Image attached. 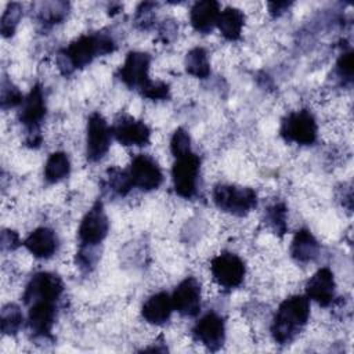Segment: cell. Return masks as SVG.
Listing matches in <instances>:
<instances>
[{
	"label": "cell",
	"mask_w": 354,
	"mask_h": 354,
	"mask_svg": "<svg viewBox=\"0 0 354 354\" xmlns=\"http://www.w3.org/2000/svg\"><path fill=\"white\" fill-rule=\"evenodd\" d=\"M113 50L115 41L111 36L104 33L84 35L58 53L57 64L64 75H69L88 65L95 57L109 54Z\"/></svg>",
	"instance_id": "6da1fadb"
},
{
	"label": "cell",
	"mask_w": 354,
	"mask_h": 354,
	"mask_svg": "<svg viewBox=\"0 0 354 354\" xmlns=\"http://www.w3.org/2000/svg\"><path fill=\"white\" fill-rule=\"evenodd\" d=\"M308 318L310 300L307 296L295 295L285 299L272 318L271 335L274 340L281 346L292 343L304 328Z\"/></svg>",
	"instance_id": "7a4b0ae2"
},
{
	"label": "cell",
	"mask_w": 354,
	"mask_h": 354,
	"mask_svg": "<svg viewBox=\"0 0 354 354\" xmlns=\"http://www.w3.org/2000/svg\"><path fill=\"white\" fill-rule=\"evenodd\" d=\"M46 101L40 84L32 87L30 93L24 98L18 113L19 122L25 126V144L30 148H39L41 144L40 123L46 116Z\"/></svg>",
	"instance_id": "3957f363"
},
{
	"label": "cell",
	"mask_w": 354,
	"mask_h": 354,
	"mask_svg": "<svg viewBox=\"0 0 354 354\" xmlns=\"http://www.w3.org/2000/svg\"><path fill=\"white\" fill-rule=\"evenodd\" d=\"M214 205L230 214L245 216L257 205V195L249 187L218 184L213 188Z\"/></svg>",
	"instance_id": "277c9868"
},
{
	"label": "cell",
	"mask_w": 354,
	"mask_h": 354,
	"mask_svg": "<svg viewBox=\"0 0 354 354\" xmlns=\"http://www.w3.org/2000/svg\"><path fill=\"white\" fill-rule=\"evenodd\" d=\"M317 122L314 116L306 111H295L282 119L279 133L288 142L300 145H311L317 140Z\"/></svg>",
	"instance_id": "5b68a950"
},
{
	"label": "cell",
	"mask_w": 354,
	"mask_h": 354,
	"mask_svg": "<svg viewBox=\"0 0 354 354\" xmlns=\"http://www.w3.org/2000/svg\"><path fill=\"white\" fill-rule=\"evenodd\" d=\"M201 159L194 152L177 156L171 167L173 188L181 198L189 199L196 192Z\"/></svg>",
	"instance_id": "8992f818"
},
{
	"label": "cell",
	"mask_w": 354,
	"mask_h": 354,
	"mask_svg": "<svg viewBox=\"0 0 354 354\" xmlns=\"http://www.w3.org/2000/svg\"><path fill=\"white\" fill-rule=\"evenodd\" d=\"M62 290L64 283L57 274L40 271L29 279L22 299L26 306L35 301H57Z\"/></svg>",
	"instance_id": "52a82bcc"
},
{
	"label": "cell",
	"mask_w": 354,
	"mask_h": 354,
	"mask_svg": "<svg viewBox=\"0 0 354 354\" xmlns=\"http://www.w3.org/2000/svg\"><path fill=\"white\" fill-rule=\"evenodd\" d=\"M210 271L220 286L234 289L242 283L246 268L241 257L230 252H223L212 260Z\"/></svg>",
	"instance_id": "ba28073f"
},
{
	"label": "cell",
	"mask_w": 354,
	"mask_h": 354,
	"mask_svg": "<svg viewBox=\"0 0 354 354\" xmlns=\"http://www.w3.org/2000/svg\"><path fill=\"white\" fill-rule=\"evenodd\" d=\"M151 57L147 53L130 51L119 69V79L131 90L142 93L152 82L148 76Z\"/></svg>",
	"instance_id": "9c48e42d"
},
{
	"label": "cell",
	"mask_w": 354,
	"mask_h": 354,
	"mask_svg": "<svg viewBox=\"0 0 354 354\" xmlns=\"http://www.w3.org/2000/svg\"><path fill=\"white\" fill-rule=\"evenodd\" d=\"M112 129L108 126L104 116L98 112L90 115L87 122V138H86V155L90 162L102 159L111 145Z\"/></svg>",
	"instance_id": "30bf717a"
},
{
	"label": "cell",
	"mask_w": 354,
	"mask_h": 354,
	"mask_svg": "<svg viewBox=\"0 0 354 354\" xmlns=\"http://www.w3.org/2000/svg\"><path fill=\"white\" fill-rule=\"evenodd\" d=\"M127 171L133 181V185L142 191L156 189L163 181V173L160 166L152 156L147 153L136 155Z\"/></svg>",
	"instance_id": "8fae6325"
},
{
	"label": "cell",
	"mask_w": 354,
	"mask_h": 354,
	"mask_svg": "<svg viewBox=\"0 0 354 354\" xmlns=\"http://www.w3.org/2000/svg\"><path fill=\"white\" fill-rule=\"evenodd\" d=\"M109 231V221L104 212V206L97 201L91 209L84 214L77 235L80 245L97 246L104 241Z\"/></svg>",
	"instance_id": "7c38bea8"
},
{
	"label": "cell",
	"mask_w": 354,
	"mask_h": 354,
	"mask_svg": "<svg viewBox=\"0 0 354 354\" xmlns=\"http://www.w3.org/2000/svg\"><path fill=\"white\" fill-rule=\"evenodd\" d=\"M111 129L116 141L124 147H144L151 138L149 127L142 120L129 115H120Z\"/></svg>",
	"instance_id": "4fadbf2b"
},
{
	"label": "cell",
	"mask_w": 354,
	"mask_h": 354,
	"mask_svg": "<svg viewBox=\"0 0 354 354\" xmlns=\"http://www.w3.org/2000/svg\"><path fill=\"white\" fill-rule=\"evenodd\" d=\"M192 335L194 339L203 344L207 350L217 351L225 339L224 319L218 314L210 311L195 324Z\"/></svg>",
	"instance_id": "5bb4252c"
},
{
	"label": "cell",
	"mask_w": 354,
	"mask_h": 354,
	"mask_svg": "<svg viewBox=\"0 0 354 354\" xmlns=\"http://www.w3.org/2000/svg\"><path fill=\"white\" fill-rule=\"evenodd\" d=\"M201 299V283L194 277L181 281L171 295L173 308L184 317H195L199 314Z\"/></svg>",
	"instance_id": "9a60e30c"
},
{
	"label": "cell",
	"mask_w": 354,
	"mask_h": 354,
	"mask_svg": "<svg viewBox=\"0 0 354 354\" xmlns=\"http://www.w3.org/2000/svg\"><path fill=\"white\" fill-rule=\"evenodd\" d=\"M57 301H35L29 304L28 328L37 337L50 336L57 315Z\"/></svg>",
	"instance_id": "2e32d148"
},
{
	"label": "cell",
	"mask_w": 354,
	"mask_h": 354,
	"mask_svg": "<svg viewBox=\"0 0 354 354\" xmlns=\"http://www.w3.org/2000/svg\"><path fill=\"white\" fill-rule=\"evenodd\" d=\"M335 278L328 267L319 268L306 283V296L322 307H328L335 297Z\"/></svg>",
	"instance_id": "e0dca14e"
},
{
	"label": "cell",
	"mask_w": 354,
	"mask_h": 354,
	"mask_svg": "<svg viewBox=\"0 0 354 354\" xmlns=\"http://www.w3.org/2000/svg\"><path fill=\"white\" fill-rule=\"evenodd\" d=\"M24 245L36 259H50L55 254L59 241L51 228L39 227L30 232Z\"/></svg>",
	"instance_id": "ac0fdd59"
},
{
	"label": "cell",
	"mask_w": 354,
	"mask_h": 354,
	"mask_svg": "<svg viewBox=\"0 0 354 354\" xmlns=\"http://www.w3.org/2000/svg\"><path fill=\"white\" fill-rule=\"evenodd\" d=\"M173 310L171 296H169L166 292H159L144 301L141 315L148 324L163 325L169 321Z\"/></svg>",
	"instance_id": "d6986e66"
},
{
	"label": "cell",
	"mask_w": 354,
	"mask_h": 354,
	"mask_svg": "<svg viewBox=\"0 0 354 354\" xmlns=\"http://www.w3.org/2000/svg\"><path fill=\"white\" fill-rule=\"evenodd\" d=\"M220 14V4L214 0L196 1L189 11V21L192 28L199 33H209L217 22Z\"/></svg>",
	"instance_id": "ffe728a7"
},
{
	"label": "cell",
	"mask_w": 354,
	"mask_h": 354,
	"mask_svg": "<svg viewBox=\"0 0 354 354\" xmlns=\"http://www.w3.org/2000/svg\"><path fill=\"white\" fill-rule=\"evenodd\" d=\"M319 253V243L315 236L307 230H299L290 245V254L299 263H308L317 259Z\"/></svg>",
	"instance_id": "44dd1931"
},
{
	"label": "cell",
	"mask_w": 354,
	"mask_h": 354,
	"mask_svg": "<svg viewBox=\"0 0 354 354\" xmlns=\"http://www.w3.org/2000/svg\"><path fill=\"white\" fill-rule=\"evenodd\" d=\"M216 25L227 40H236L239 39L245 25V15L239 8L225 7L220 11Z\"/></svg>",
	"instance_id": "7402d4cb"
},
{
	"label": "cell",
	"mask_w": 354,
	"mask_h": 354,
	"mask_svg": "<svg viewBox=\"0 0 354 354\" xmlns=\"http://www.w3.org/2000/svg\"><path fill=\"white\" fill-rule=\"evenodd\" d=\"M71 171V162L65 152H54L48 156L44 165V178L48 183H58L68 177Z\"/></svg>",
	"instance_id": "603a6c76"
},
{
	"label": "cell",
	"mask_w": 354,
	"mask_h": 354,
	"mask_svg": "<svg viewBox=\"0 0 354 354\" xmlns=\"http://www.w3.org/2000/svg\"><path fill=\"white\" fill-rule=\"evenodd\" d=\"M185 71L198 79H206L210 75L209 58L202 47H195L187 53Z\"/></svg>",
	"instance_id": "cb8c5ba5"
},
{
	"label": "cell",
	"mask_w": 354,
	"mask_h": 354,
	"mask_svg": "<svg viewBox=\"0 0 354 354\" xmlns=\"http://www.w3.org/2000/svg\"><path fill=\"white\" fill-rule=\"evenodd\" d=\"M1 332L4 335H15L24 322V314L21 308L15 304H7L1 310Z\"/></svg>",
	"instance_id": "d4e9b609"
},
{
	"label": "cell",
	"mask_w": 354,
	"mask_h": 354,
	"mask_svg": "<svg viewBox=\"0 0 354 354\" xmlns=\"http://www.w3.org/2000/svg\"><path fill=\"white\" fill-rule=\"evenodd\" d=\"M106 180L111 191L119 196L127 195L129 191L134 187L129 171L118 167H111L106 170Z\"/></svg>",
	"instance_id": "484cf974"
},
{
	"label": "cell",
	"mask_w": 354,
	"mask_h": 354,
	"mask_svg": "<svg viewBox=\"0 0 354 354\" xmlns=\"http://www.w3.org/2000/svg\"><path fill=\"white\" fill-rule=\"evenodd\" d=\"M39 19L41 24H58L68 14V3L57 1V3H43L40 4Z\"/></svg>",
	"instance_id": "4316f807"
},
{
	"label": "cell",
	"mask_w": 354,
	"mask_h": 354,
	"mask_svg": "<svg viewBox=\"0 0 354 354\" xmlns=\"http://www.w3.org/2000/svg\"><path fill=\"white\" fill-rule=\"evenodd\" d=\"M22 17V7L18 3H10L1 17V33L4 37H10L14 35L15 28Z\"/></svg>",
	"instance_id": "83f0119b"
},
{
	"label": "cell",
	"mask_w": 354,
	"mask_h": 354,
	"mask_svg": "<svg viewBox=\"0 0 354 354\" xmlns=\"http://www.w3.org/2000/svg\"><path fill=\"white\" fill-rule=\"evenodd\" d=\"M266 218H267V223L271 225V228L279 234V235H283L286 232V206L281 202L278 203H274L272 206H270L267 209V213H266Z\"/></svg>",
	"instance_id": "f1b7e54d"
},
{
	"label": "cell",
	"mask_w": 354,
	"mask_h": 354,
	"mask_svg": "<svg viewBox=\"0 0 354 354\" xmlns=\"http://www.w3.org/2000/svg\"><path fill=\"white\" fill-rule=\"evenodd\" d=\"M1 108L8 109L17 105H21L24 101V97L21 91L7 79H3L1 82Z\"/></svg>",
	"instance_id": "f546056e"
},
{
	"label": "cell",
	"mask_w": 354,
	"mask_h": 354,
	"mask_svg": "<svg viewBox=\"0 0 354 354\" xmlns=\"http://www.w3.org/2000/svg\"><path fill=\"white\" fill-rule=\"evenodd\" d=\"M170 149H171V153L174 155V158L191 152V138H189V134L184 129L178 127L173 133V137L170 141Z\"/></svg>",
	"instance_id": "4dcf8cb0"
},
{
	"label": "cell",
	"mask_w": 354,
	"mask_h": 354,
	"mask_svg": "<svg viewBox=\"0 0 354 354\" xmlns=\"http://www.w3.org/2000/svg\"><path fill=\"white\" fill-rule=\"evenodd\" d=\"M354 62H353V53L344 51L336 64V72L337 76L342 79L343 83H351L353 82V72H354Z\"/></svg>",
	"instance_id": "1f68e13d"
},
{
	"label": "cell",
	"mask_w": 354,
	"mask_h": 354,
	"mask_svg": "<svg viewBox=\"0 0 354 354\" xmlns=\"http://www.w3.org/2000/svg\"><path fill=\"white\" fill-rule=\"evenodd\" d=\"M97 250L95 246L80 245V250L76 253V263L82 270H90L97 263Z\"/></svg>",
	"instance_id": "d6a6232c"
},
{
	"label": "cell",
	"mask_w": 354,
	"mask_h": 354,
	"mask_svg": "<svg viewBox=\"0 0 354 354\" xmlns=\"http://www.w3.org/2000/svg\"><path fill=\"white\" fill-rule=\"evenodd\" d=\"M142 97L149 98V100H167L170 95V88L169 84L163 82H152L142 93Z\"/></svg>",
	"instance_id": "836d02e7"
},
{
	"label": "cell",
	"mask_w": 354,
	"mask_h": 354,
	"mask_svg": "<svg viewBox=\"0 0 354 354\" xmlns=\"http://www.w3.org/2000/svg\"><path fill=\"white\" fill-rule=\"evenodd\" d=\"M153 3H142L136 12V24L141 29H148L153 21Z\"/></svg>",
	"instance_id": "e575fe53"
},
{
	"label": "cell",
	"mask_w": 354,
	"mask_h": 354,
	"mask_svg": "<svg viewBox=\"0 0 354 354\" xmlns=\"http://www.w3.org/2000/svg\"><path fill=\"white\" fill-rule=\"evenodd\" d=\"M1 246H3V249H7V250H12V249L18 248L19 246L18 234L11 230H4L1 232Z\"/></svg>",
	"instance_id": "d590c367"
},
{
	"label": "cell",
	"mask_w": 354,
	"mask_h": 354,
	"mask_svg": "<svg viewBox=\"0 0 354 354\" xmlns=\"http://www.w3.org/2000/svg\"><path fill=\"white\" fill-rule=\"evenodd\" d=\"M289 6H290V3H288V1H272L268 4L270 12L277 17L281 15L283 11H286V8H289Z\"/></svg>",
	"instance_id": "8d00e7d4"
}]
</instances>
